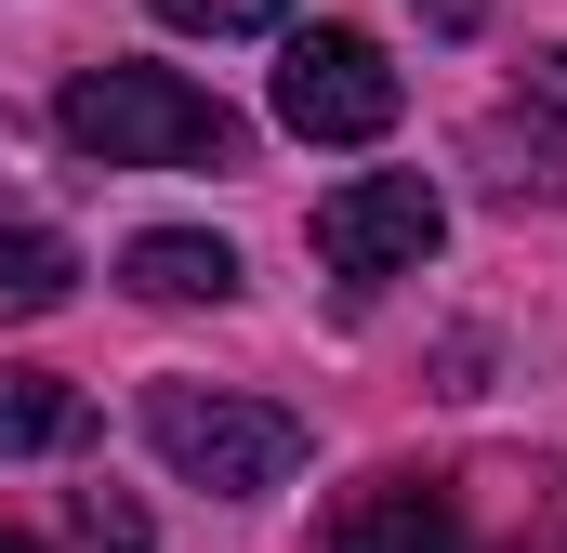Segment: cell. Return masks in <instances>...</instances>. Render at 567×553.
Masks as SVG:
<instances>
[{
    "mask_svg": "<svg viewBox=\"0 0 567 553\" xmlns=\"http://www.w3.org/2000/svg\"><path fill=\"white\" fill-rule=\"evenodd\" d=\"M449 238V198H435L423 171H370V185H343V198H317V264L330 276H410Z\"/></svg>",
    "mask_w": 567,
    "mask_h": 553,
    "instance_id": "277c9868",
    "label": "cell"
},
{
    "mask_svg": "<svg viewBox=\"0 0 567 553\" xmlns=\"http://www.w3.org/2000/svg\"><path fill=\"white\" fill-rule=\"evenodd\" d=\"M66 145L93 171H238L251 158L238 106L172 80V66H80L66 80Z\"/></svg>",
    "mask_w": 567,
    "mask_h": 553,
    "instance_id": "6da1fadb",
    "label": "cell"
},
{
    "mask_svg": "<svg viewBox=\"0 0 567 553\" xmlns=\"http://www.w3.org/2000/svg\"><path fill=\"white\" fill-rule=\"evenodd\" d=\"M145 435L185 488H225V501H265L303 474V421L265 409V396H225V383H158L145 396Z\"/></svg>",
    "mask_w": 567,
    "mask_h": 553,
    "instance_id": "7a4b0ae2",
    "label": "cell"
},
{
    "mask_svg": "<svg viewBox=\"0 0 567 553\" xmlns=\"http://www.w3.org/2000/svg\"><path fill=\"white\" fill-rule=\"evenodd\" d=\"M528 106H555V119H567V53H542V66H528Z\"/></svg>",
    "mask_w": 567,
    "mask_h": 553,
    "instance_id": "8fae6325",
    "label": "cell"
},
{
    "mask_svg": "<svg viewBox=\"0 0 567 553\" xmlns=\"http://www.w3.org/2000/svg\"><path fill=\"white\" fill-rule=\"evenodd\" d=\"M330 553H475V541H462L449 488H410V474H383V488H357V501L330 514Z\"/></svg>",
    "mask_w": 567,
    "mask_h": 553,
    "instance_id": "5b68a950",
    "label": "cell"
},
{
    "mask_svg": "<svg viewBox=\"0 0 567 553\" xmlns=\"http://www.w3.org/2000/svg\"><path fill=\"white\" fill-rule=\"evenodd\" d=\"M93 435V396L53 383V369H0V461H40V448H80Z\"/></svg>",
    "mask_w": 567,
    "mask_h": 553,
    "instance_id": "52a82bcc",
    "label": "cell"
},
{
    "mask_svg": "<svg viewBox=\"0 0 567 553\" xmlns=\"http://www.w3.org/2000/svg\"><path fill=\"white\" fill-rule=\"evenodd\" d=\"M396 66H383V40L370 27H303L278 53V119L303 145H370V133H396Z\"/></svg>",
    "mask_w": 567,
    "mask_h": 553,
    "instance_id": "3957f363",
    "label": "cell"
},
{
    "mask_svg": "<svg viewBox=\"0 0 567 553\" xmlns=\"http://www.w3.org/2000/svg\"><path fill=\"white\" fill-rule=\"evenodd\" d=\"M80 541H106V553H145V514L120 501V488H80Z\"/></svg>",
    "mask_w": 567,
    "mask_h": 553,
    "instance_id": "30bf717a",
    "label": "cell"
},
{
    "mask_svg": "<svg viewBox=\"0 0 567 553\" xmlns=\"http://www.w3.org/2000/svg\"><path fill=\"white\" fill-rule=\"evenodd\" d=\"M0 553H40V541H13V528H0Z\"/></svg>",
    "mask_w": 567,
    "mask_h": 553,
    "instance_id": "4fadbf2b",
    "label": "cell"
},
{
    "mask_svg": "<svg viewBox=\"0 0 567 553\" xmlns=\"http://www.w3.org/2000/svg\"><path fill=\"white\" fill-rule=\"evenodd\" d=\"M80 290V251L53 238V225H0V316H40V303H66Z\"/></svg>",
    "mask_w": 567,
    "mask_h": 553,
    "instance_id": "ba28073f",
    "label": "cell"
},
{
    "mask_svg": "<svg viewBox=\"0 0 567 553\" xmlns=\"http://www.w3.org/2000/svg\"><path fill=\"white\" fill-rule=\"evenodd\" d=\"M290 0H158V27H185V40H251V27H278Z\"/></svg>",
    "mask_w": 567,
    "mask_h": 553,
    "instance_id": "9c48e42d",
    "label": "cell"
},
{
    "mask_svg": "<svg viewBox=\"0 0 567 553\" xmlns=\"http://www.w3.org/2000/svg\"><path fill=\"white\" fill-rule=\"evenodd\" d=\"M435 27H449V40H475V27H488V0H423Z\"/></svg>",
    "mask_w": 567,
    "mask_h": 553,
    "instance_id": "7c38bea8",
    "label": "cell"
},
{
    "mask_svg": "<svg viewBox=\"0 0 567 553\" xmlns=\"http://www.w3.org/2000/svg\"><path fill=\"white\" fill-rule=\"evenodd\" d=\"M120 276H133L145 303H225V290H238V251H225V238L158 225V238H133V251H120Z\"/></svg>",
    "mask_w": 567,
    "mask_h": 553,
    "instance_id": "8992f818",
    "label": "cell"
}]
</instances>
